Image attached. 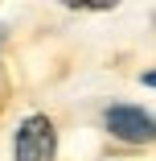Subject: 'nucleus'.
<instances>
[{"instance_id": "2", "label": "nucleus", "mask_w": 156, "mask_h": 161, "mask_svg": "<svg viewBox=\"0 0 156 161\" xmlns=\"http://www.w3.org/2000/svg\"><path fill=\"white\" fill-rule=\"evenodd\" d=\"M58 153V132H53V120L33 112L25 116L17 136H13V161H53Z\"/></svg>"}, {"instance_id": "3", "label": "nucleus", "mask_w": 156, "mask_h": 161, "mask_svg": "<svg viewBox=\"0 0 156 161\" xmlns=\"http://www.w3.org/2000/svg\"><path fill=\"white\" fill-rule=\"evenodd\" d=\"M144 87H156V70H144Z\"/></svg>"}, {"instance_id": "1", "label": "nucleus", "mask_w": 156, "mask_h": 161, "mask_svg": "<svg viewBox=\"0 0 156 161\" xmlns=\"http://www.w3.org/2000/svg\"><path fill=\"white\" fill-rule=\"evenodd\" d=\"M103 128L119 145H152L156 141V116L136 103H111L103 112Z\"/></svg>"}]
</instances>
